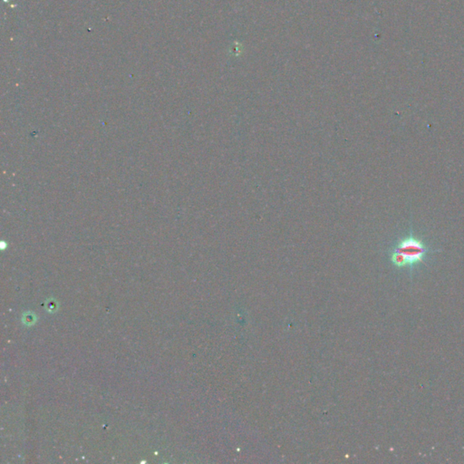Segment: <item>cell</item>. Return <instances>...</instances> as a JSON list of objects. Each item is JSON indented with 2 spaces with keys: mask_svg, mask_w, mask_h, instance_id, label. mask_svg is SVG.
<instances>
[{
  "mask_svg": "<svg viewBox=\"0 0 464 464\" xmlns=\"http://www.w3.org/2000/svg\"><path fill=\"white\" fill-rule=\"evenodd\" d=\"M430 252L429 247L411 233L395 246L391 258L393 263L399 268L414 267L422 262Z\"/></svg>",
  "mask_w": 464,
  "mask_h": 464,
  "instance_id": "6da1fadb",
  "label": "cell"
}]
</instances>
